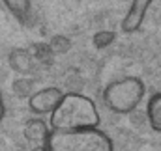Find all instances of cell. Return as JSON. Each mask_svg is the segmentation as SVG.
<instances>
[{
    "label": "cell",
    "instance_id": "2",
    "mask_svg": "<svg viewBox=\"0 0 161 151\" xmlns=\"http://www.w3.org/2000/svg\"><path fill=\"white\" fill-rule=\"evenodd\" d=\"M45 146L49 151H114V144L99 127L79 131H53Z\"/></svg>",
    "mask_w": 161,
    "mask_h": 151
},
{
    "label": "cell",
    "instance_id": "8",
    "mask_svg": "<svg viewBox=\"0 0 161 151\" xmlns=\"http://www.w3.org/2000/svg\"><path fill=\"white\" fill-rule=\"evenodd\" d=\"M4 6L8 8V11L21 23H25L30 17L32 11V2L30 0H2Z\"/></svg>",
    "mask_w": 161,
    "mask_h": 151
},
{
    "label": "cell",
    "instance_id": "7",
    "mask_svg": "<svg viewBox=\"0 0 161 151\" xmlns=\"http://www.w3.org/2000/svg\"><path fill=\"white\" fill-rule=\"evenodd\" d=\"M146 117H148V123H150L152 131L161 133V91L154 93V95L148 99V105H146Z\"/></svg>",
    "mask_w": 161,
    "mask_h": 151
},
{
    "label": "cell",
    "instance_id": "9",
    "mask_svg": "<svg viewBox=\"0 0 161 151\" xmlns=\"http://www.w3.org/2000/svg\"><path fill=\"white\" fill-rule=\"evenodd\" d=\"M111 41H113V34H109V32H101V34H97V36L94 38V45H96L97 49H103V47H107Z\"/></svg>",
    "mask_w": 161,
    "mask_h": 151
},
{
    "label": "cell",
    "instance_id": "5",
    "mask_svg": "<svg viewBox=\"0 0 161 151\" xmlns=\"http://www.w3.org/2000/svg\"><path fill=\"white\" fill-rule=\"evenodd\" d=\"M152 4H154V0H131V6H129L125 17L122 19V24H120L122 32L135 34L142 26V23H144Z\"/></svg>",
    "mask_w": 161,
    "mask_h": 151
},
{
    "label": "cell",
    "instance_id": "11",
    "mask_svg": "<svg viewBox=\"0 0 161 151\" xmlns=\"http://www.w3.org/2000/svg\"><path fill=\"white\" fill-rule=\"evenodd\" d=\"M4 112H6V108H4V101H2V95H0V123H2V117H4Z\"/></svg>",
    "mask_w": 161,
    "mask_h": 151
},
{
    "label": "cell",
    "instance_id": "4",
    "mask_svg": "<svg viewBox=\"0 0 161 151\" xmlns=\"http://www.w3.org/2000/svg\"><path fill=\"white\" fill-rule=\"evenodd\" d=\"M64 91L60 88L49 86V88H41L38 91H34L28 99V108L30 112L36 116H49L56 108V105L60 103Z\"/></svg>",
    "mask_w": 161,
    "mask_h": 151
},
{
    "label": "cell",
    "instance_id": "3",
    "mask_svg": "<svg viewBox=\"0 0 161 151\" xmlns=\"http://www.w3.org/2000/svg\"><path fill=\"white\" fill-rule=\"evenodd\" d=\"M146 86L139 76H122L109 82L103 90V103L114 114H131L142 103Z\"/></svg>",
    "mask_w": 161,
    "mask_h": 151
},
{
    "label": "cell",
    "instance_id": "6",
    "mask_svg": "<svg viewBox=\"0 0 161 151\" xmlns=\"http://www.w3.org/2000/svg\"><path fill=\"white\" fill-rule=\"evenodd\" d=\"M49 133H51V127H49V123H47L45 119H41V117H30V119L23 125V134H25V138H26L30 144H34V146L45 144Z\"/></svg>",
    "mask_w": 161,
    "mask_h": 151
},
{
    "label": "cell",
    "instance_id": "1",
    "mask_svg": "<svg viewBox=\"0 0 161 151\" xmlns=\"http://www.w3.org/2000/svg\"><path fill=\"white\" fill-rule=\"evenodd\" d=\"M49 127L53 131H79L99 127V110L96 103L77 91L64 93L56 108L49 114Z\"/></svg>",
    "mask_w": 161,
    "mask_h": 151
},
{
    "label": "cell",
    "instance_id": "10",
    "mask_svg": "<svg viewBox=\"0 0 161 151\" xmlns=\"http://www.w3.org/2000/svg\"><path fill=\"white\" fill-rule=\"evenodd\" d=\"M30 151H49V149H47V146H45V144H38V146H34Z\"/></svg>",
    "mask_w": 161,
    "mask_h": 151
}]
</instances>
